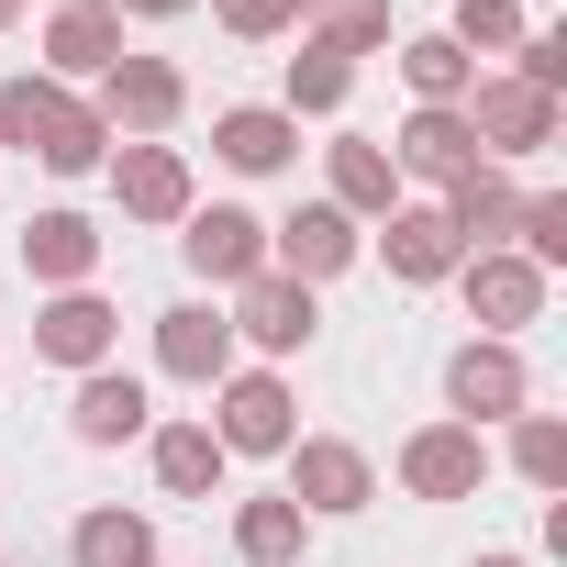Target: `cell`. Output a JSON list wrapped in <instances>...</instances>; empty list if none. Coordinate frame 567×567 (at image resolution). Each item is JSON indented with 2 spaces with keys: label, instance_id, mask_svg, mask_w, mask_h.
Wrapping results in <instances>:
<instances>
[{
  "label": "cell",
  "instance_id": "cell-5",
  "mask_svg": "<svg viewBox=\"0 0 567 567\" xmlns=\"http://www.w3.org/2000/svg\"><path fill=\"white\" fill-rule=\"evenodd\" d=\"M223 145H234V156H245V167H267V156H278V123H234V134H223Z\"/></svg>",
  "mask_w": 567,
  "mask_h": 567
},
{
  "label": "cell",
  "instance_id": "cell-4",
  "mask_svg": "<svg viewBox=\"0 0 567 567\" xmlns=\"http://www.w3.org/2000/svg\"><path fill=\"white\" fill-rule=\"evenodd\" d=\"M134 412H145V401H134V390H90V434H123V423H134Z\"/></svg>",
  "mask_w": 567,
  "mask_h": 567
},
{
  "label": "cell",
  "instance_id": "cell-1",
  "mask_svg": "<svg viewBox=\"0 0 567 567\" xmlns=\"http://www.w3.org/2000/svg\"><path fill=\"white\" fill-rule=\"evenodd\" d=\"M79 556H90V567H134V556H145V534H134V523H90V534H79Z\"/></svg>",
  "mask_w": 567,
  "mask_h": 567
},
{
  "label": "cell",
  "instance_id": "cell-3",
  "mask_svg": "<svg viewBox=\"0 0 567 567\" xmlns=\"http://www.w3.org/2000/svg\"><path fill=\"white\" fill-rule=\"evenodd\" d=\"M456 401H512V368H501V357H489V368L467 357V368H456Z\"/></svg>",
  "mask_w": 567,
  "mask_h": 567
},
{
  "label": "cell",
  "instance_id": "cell-2",
  "mask_svg": "<svg viewBox=\"0 0 567 567\" xmlns=\"http://www.w3.org/2000/svg\"><path fill=\"white\" fill-rule=\"evenodd\" d=\"M189 245H200V267H234V256H245V223H234V212H212Z\"/></svg>",
  "mask_w": 567,
  "mask_h": 567
}]
</instances>
